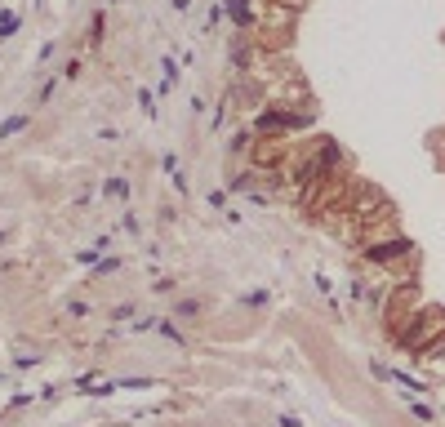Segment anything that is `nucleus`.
Instances as JSON below:
<instances>
[{
  "instance_id": "6e6552de",
  "label": "nucleus",
  "mask_w": 445,
  "mask_h": 427,
  "mask_svg": "<svg viewBox=\"0 0 445 427\" xmlns=\"http://www.w3.org/2000/svg\"><path fill=\"white\" fill-rule=\"evenodd\" d=\"M410 410H414V419L419 423H432L437 414H432V405H423V401H410Z\"/></svg>"
},
{
  "instance_id": "ddd939ff",
  "label": "nucleus",
  "mask_w": 445,
  "mask_h": 427,
  "mask_svg": "<svg viewBox=\"0 0 445 427\" xmlns=\"http://www.w3.org/2000/svg\"><path fill=\"white\" fill-rule=\"evenodd\" d=\"M107 272H116V259H102L98 267H94V276H107Z\"/></svg>"
},
{
  "instance_id": "7ed1b4c3",
  "label": "nucleus",
  "mask_w": 445,
  "mask_h": 427,
  "mask_svg": "<svg viewBox=\"0 0 445 427\" xmlns=\"http://www.w3.org/2000/svg\"><path fill=\"white\" fill-rule=\"evenodd\" d=\"M178 320H196V316H205V303L201 298H178Z\"/></svg>"
},
{
  "instance_id": "9b49d317",
  "label": "nucleus",
  "mask_w": 445,
  "mask_h": 427,
  "mask_svg": "<svg viewBox=\"0 0 445 427\" xmlns=\"http://www.w3.org/2000/svg\"><path fill=\"white\" fill-rule=\"evenodd\" d=\"M160 169H165V174H169V178H178V156H174V151H169V156H165V160H160Z\"/></svg>"
},
{
  "instance_id": "39448f33",
  "label": "nucleus",
  "mask_w": 445,
  "mask_h": 427,
  "mask_svg": "<svg viewBox=\"0 0 445 427\" xmlns=\"http://www.w3.org/2000/svg\"><path fill=\"white\" fill-rule=\"evenodd\" d=\"M102 23H107V14H102V9H98V14L89 18V45H94V50H98V45H102Z\"/></svg>"
},
{
  "instance_id": "20e7f679",
  "label": "nucleus",
  "mask_w": 445,
  "mask_h": 427,
  "mask_svg": "<svg viewBox=\"0 0 445 427\" xmlns=\"http://www.w3.org/2000/svg\"><path fill=\"white\" fill-rule=\"evenodd\" d=\"M23 129H27V116H9L5 125H0V142H5V138H14V134H23Z\"/></svg>"
},
{
  "instance_id": "f257e3e1",
  "label": "nucleus",
  "mask_w": 445,
  "mask_h": 427,
  "mask_svg": "<svg viewBox=\"0 0 445 427\" xmlns=\"http://www.w3.org/2000/svg\"><path fill=\"white\" fill-rule=\"evenodd\" d=\"M365 259L378 263V267H392V263H410L414 259V245L405 236H392V241H370L365 245Z\"/></svg>"
},
{
  "instance_id": "423d86ee",
  "label": "nucleus",
  "mask_w": 445,
  "mask_h": 427,
  "mask_svg": "<svg viewBox=\"0 0 445 427\" xmlns=\"http://www.w3.org/2000/svg\"><path fill=\"white\" fill-rule=\"evenodd\" d=\"M102 196H129V183L125 178H107V183H102Z\"/></svg>"
},
{
  "instance_id": "1a4fd4ad",
  "label": "nucleus",
  "mask_w": 445,
  "mask_h": 427,
  "mask_svg": "<svg viewBox=\"0 0 445 427\" xmlns=\"http://www.w3.org/2000/svg\"><path fill=\"white\" fill-rule=\"evenodd\" d=\"M76 263H85V267H98V250H76Z\"/></svg>"
},
{
  "instance_id": "f8f14e48",
  "label": "nucleus",
  "mask_w": 445,
  "mask_h": 427,
  "mask_svg": "<svg viewBox=\"0 0 445 427\" xmlns=\"http://www.w3.org/2000/svg\"><path fill=\"white\" fill-rule=\"evenodd\" d=\"M160 67H165V89H169V85H174V76H178V63H174V58H165Z\"/></svg>"
},
{
  "instance_id": "9d476101",
  "label": "nucleus",
  "mask_w": 445,
  "mask_h": 427,
  "mask_svg": "<svg viewBox=\"0 0 445 427\" xmlns=\"http://www.w3.org/2000/svg\"><path fill=\"white\" fill-rule=\"evenodd\" d=\"M156 329H160V334H165V338H169V343H183V334H178V329H174V325H169V320H156Z\"/></svg>"
},
{
  "instance_id": "f03ea898",
  "label": "nucleus",
  "mask_w": 445,
  "mask_h": 427,
  "mask_svg": "<svg viewBox=\"0 0 445 427\" xmlns=\"http://www.w3.org/2000/svg\"><path fill=\"white\" fill-rule=\"evenodd\" d=\"M227 14H232V23H236V32H250V27H254V5H250V0H227Z\"/></svg>"
},
{
  "instance_id": "4468645a",
  "label": "nucleus",
  "mask_w": 445,
  "mask_h": 427,
  "mask_svg": "<svg viewBox=\"0 0 445 427\" xmlns=\"http://www.w3.org/2000/svg\"><path fill=\"white\" fill-rule=\"evenodd\" d=\"M245 303H250V307H263V303H268V294L254 289V294H245Z\"/></svg>"
},
{
  "instance_id": "0eeeda50",
  "label": "nucleus",
  "mask_w": 445,
  "mask_h": 427,
  "mask_svg": "<svg viewBox=\"0 0 445 427\" xmlns=\"http://www.w3.org/2000/svg\"><path fill=\"white\" fill-rule=\"evenodd\" d=\"M18 23H23L18 14H0V41H5L9 32H18Z\"/></svg>"
}]
</instances>
